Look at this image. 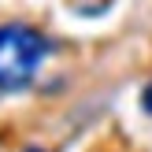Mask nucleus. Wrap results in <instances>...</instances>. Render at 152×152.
I'll return each mask as SVG.
<instances>
[{
  "mask_svg": "<svg viewBox=\"0 0 152 152\" xmlns=\"http://www.w3.org/2000/svg\"><path fill=\"white\" fill-rule=\"evenodd\" d=\"M48 41L30 22H4L0 26V93H19L37 78Z\"/></svg>",
  "mask_w": 152,
  "mask_h": 152,
  "instance_id": "1",
  "label": "nucleus"
},
{
  "mask_svg": "<svg viewBox=\"0 0 152 152\" xmlns=\"http://www.w3.org/2000/svg\"><path fill=\"white\" fill-rule=\"evenodd\" d=\"M141 108H145L148 115H152V82H148L145 89H141Z\"/></svg>",
  "mask_w": 152,
  "mask_h": 152,
  "instance_id": "2",
  "label": "nucleus"
}]
</instances>
